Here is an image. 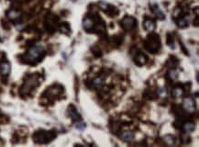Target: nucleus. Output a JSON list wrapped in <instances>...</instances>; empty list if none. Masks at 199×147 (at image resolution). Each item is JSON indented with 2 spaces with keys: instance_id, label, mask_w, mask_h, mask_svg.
<instances>
[{
  "instance_id": "f257e3e1",
  "label": "nucleus",
  "mask_w": 199,
  "mask_h": 147,
  "mask_svg": "<svg viewBox=\"0 0 199 147\" xmlns=\"http://www.w3.org/2000/svg\"><path fill=\"white\" fill-rule=\"evenodd\" d=\"M161 46V40L158 34L152 33L148 36L147 40L145 41V48L151 52H156L160 49Z\"/></svg>"
},
{
  "instance_id": "f03ea898",
  "label": "nucleus",
  "mask_w": 199,
  "mask_h": 147,
  "mask_svg": "<svg viewBox=\"0 0 199 147\" xmlns=\"http://www.w3.org/2000/svg\"><path fill=\"white\" fill-rule=\"evenodd\" d=\"M43 48L41 45H36L34 47H32L27 54V60L28 62H35L38 58H40L41 56V54L43 53Z\"/></svg>"
},
{
  "instance_id": "7ed1b4c3",
  "label": "nucleus",
  "mask_w": 199,
  "mask_h": 147,
  "mask_svg": "<svg viewBox=\"0 0 199 147\" xmlns=\"http://www.w3.org/2000/svg\"><path fill=\"white\" fill-rule=\"evenodd\" d=\"M137 25V20L131 16H125L121 20V27L126 31H130Z\"/></svg>"
},
{
  "instance_id": "20e7f679",
  "label": "nucleus",
  "mask_w": 199,
  "mask_h": 147,
  "mask_svg": "<svg viewBox=\"0 0 199 147\" xmlns=\"http://www.w3.org/2000/svg\"><path fill=\"white\" fill-rule=\"evenodd\" d=\"M183 106H184V109L189 112V113H192L194 111L195 109V104H194V101L193 99L191 98H185L183 101Z\"/></svg>"
},
{
  "instance_id": "39448f33",
  "label": "nucleus",
  "mask_w": 199,
  "mask_h": 147,
  "mask_svg": "<svg viewBox=\"0 0 199 147\" xmlns=\"http://www.w3.org/2000/svg\"><path fill=\"white\" fill-rule=\"evenodd\" d=\"M95 25V21L90 18V17H86L85 19H84V22H83V27L85 31L89 32L91 29H94V27Z\"/></svg>"
},
{
  "instance_id": "423d86ee",
  "label": "nucleus",
  "mask_w": 199,
  "mask_h": 147,
  "mask_svg": "<svg viewBox=\"0 0 199 147\" xmlns=\"http://www.w3.org/2000/svg\"><path fill=\"white\" fill-rule=\"evenodd\" d=\"M148 61V57L144 54V53H139L136 57H135V63L138 65H143L147 63Z\"/></svg>"
},
{
  "instance_id": "0eeeda50",
  "label": "nucleus",
  "mask_w": 199,
  "mask_h": 147,
  "mask_svg": "<svg viewBox=\"0 0 199 147\" xmlns=\"http://www.w3.org/2000/svg\"><path fill=\"white\" fill-rule=\"evenodd\" d=\"M143 25H144V28H145L146 31H149V32H152L153 29L155 28V23L151 18H146L144 20Z\"/></svg>"
},
{
  "instance_id": "6e6552de",
  "label": "nucleus",
  "mask_w": 199,
  "mask_h": 147,
  "mask_svg": "<svg viewBox=\"0 0 199 147\" xmlns=\"http://www.w3.org/2000/svg\"><path fill=\"white\" fill-rule=\"evenodd\" d=\"M151 9H152L153 13L156 15V17H157L159 19H164L165 15H164V13L160 9V8H159L157 5H153L152 8H151Z\"/></svg>"
},
{
  "instance_id": "1a4fd4ad",
  "label": "nucleus",
  "mask_w": 199,
  "mask_h": 147,
  "mask_svg": "<svg viewBox=\"0 0 199 147\" xmlns=\"http://www.w3.org/2000/svg\"><path fill=\"white\" fill-rule=\"evenodd\" d=\"M194 129H195V125H194V122H185V123L183 125V130H184V132H186V133L194 131Z\"/></svg>"
},
{
  "instance_id": "9d476101",
  "label": "nucleus",
  "mask_w": 199,
  "mask_h": 147,
  "mask_svg": "<svg viewBox=\"0 0 199 147\" xmlns=\"http://www.w3.org/2000/svg\"><path fill=\"white\" fill-rule=\"evenodd\" d=\"M0 69L4 75H8L10 73V65L7 62H4L0 65Z\"/></svg>"
},
{
  "instance_id": "9b49d317",
  "label": "nucleus",
  "mask_w": 199,
  "mask_h": 147,
  "mask_svg": "<svg viewBox=\"0 0 199 147\" xmlns=\"http://www.w3.org/2000/svg\"><path fill=\"white\" fill-rule=\"evenodd\" d=\"M69 114H70V116H71V118L73 120L77 121V120L80 119V115L78 114L76 109L74 106H71V109H69Z\"/></svg>"
},
{
  "instance_id": "f8f14e48",
  "label": "nucleus",
  "mask_w": 199,
  "mask_h": 147,
  "mask_svg": "<svg viewBox=\"0 0 199 147\" xmlns=\"http://www.w3.org/2000/svg\"><path fill=\"white\" fill-rule=\"evenodd\" d=\"M133 137H134V134H133V132H124L121 135L122 140L125 141V142L131 141L132 139H133Z\"/></svg>"
},
{
  "instance_id": "ddd939ff",
  "label": "nucleus",
  "mask_w": 199,
  "mask_h": 147,
  "mask_svg": "<svg viewBox=\"0 0 199 147\" xmlns=\"http://www.w3.org/2000/svg\"><path fill=\"white\" fill-rule=\"evenodd\" d=\"M172 94H173V96H174V98H180L181 96H183L184 90H183V88L177 86V87H174V89H173Z\"/></svg>"
},
{
  "instance_id": "4468645a",
  "label": "nucleus",
  "mask_w": 199,
  "mask_h": 147,
  "mask_svg": "<svg viewBox=\"0 0 199 147\" xmlns=\"http://www.w3.org/2000/svg\"><path fill=\"white\" fill-rule=\"evenodd\" d=\"M103 83H104V80H103L102 77H96V78H95V79L93 80V85H94V87H95V88L101 87L102 85H103Z\"/></svg>"
},
{
  "instance_id": "2eb2a0df",
  "label": "nucleus",
  "mask_w": 199,
  "mask_h": 147,
  "mask_svg": "<svg viewBox=\"0 0 199 147\" xmlns=\"http://www.w3.org/2000/svg\"><path fill=\"white\" fill-rule=\"evenodd\" d=\"M8 17L10 19H17V18H18L20 17V13L18 12V11H16V10H14V9H12V10H10V11L8 13Z\"/></svg>"
},
{
  "instance_id": "dca6fc26",
  "label": "nucleus",
  "mask_w": 199,
  "mask_h": 147,
  "mask_svg": "<svg viewBox=\"0 0 199 147\" xmlns=\"http://www.w3.org/2000/svg\"><path fill=\"white\" fill-rule=\"evenodd\" d=\"M177 25L180 27V28H185L188 26V20L184 18H181L178 19L177 21Z\"/></svg>"
},
{
  "instance_id": "f3484780",
  "label": "nucleus",
  "mask_w": 199,
  "mask_h": 147,
  "mask_svg": "<svg viewBox=\"0 0 199 147\" xmlns=\"http://www.w3.org/2000/svg\"><path fill=\"white\" fill-rule=\"evenodd\" d=\"M163 139H164L165 143L168 144V145H173L174 143V137L172 135H166Z\"/></svg>"
},
{
  "instance_id": "a211bd4d",
  "label": "nucleus",
  "mask_w": 199,
  "mask_h": 147,
  "mask_svg": "<svg viewBox=\"0 0 199 147\" xmlns=\"http://www.w3.org/2000/svg\"><path fill=\"white\" fill-rule=\"evenodd\" d=\"M158 95L161 98H166L167 97V90L164 87H160L158 89Z\"/></svg>"
},
{
  "instance_id": "6ab92c4d",
  "label": "nucleus",
  "mask_w": 199,
  "mask_h": 147,
  "mask_svg": "<svg viewBox=\"0 0 199 147\" xmlns=\"http://www.w3.org/2000/svg\"><path fill=\"white\" fill-rule=\"evenodd\" d=\"M168 75H169V76H170V78H171L172 80H174V79H176V78L178 77V73H177L176 71H174V70L170 71Z\"/></svg>"
},
{
  "instance_id": "aec40b11",
  "label": "nucleus",
  "mask_w": 199,
  "mask_h": 147,
  "mask_svg": "<svg viewBox=\"0 0 199 147\" xmlns=\"http://www.w3.org/2000/svg\"><path fill=\"white\" fill-rule=\"evenodd\" d=\"M69 29H70V27H69L68 24H63V25L61 26V32H65V33L68 32Z\"/></svg>"
},
{
  "instance_id": "412c9836",
  "label": "nucleus",
  "mask_w": 199,
  "mask_h": 147,
  "mask_svg": "<svg viewBox=\"0 0 199 147\" xmlns=\"http://www.w3.org/2000/svg\"><path fill=\"white\" fill-rule=\"evenodd\" d=\"M76 128L79 129V130H84L85 129V124L84 123H78L76 125Z\"/></svg>"
}]
</instances>
